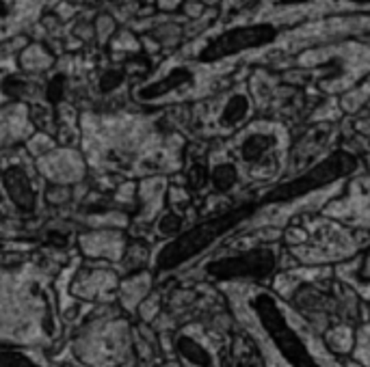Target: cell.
<instances>
[{
    "label": "cell",
    "instance_id": "obj_3",
    "mask_svg": "<svg viewBox=\"0 0 370 367\" xmlns=\"http://www.w3.org/2000/svg\"><path fill=\"white\" fill-rule=\"evenodd\" d=\"M5 190L18 210L31 212L35 207V190L31 186L29 175L22 169H9L5 173Z\"/></svg>",
    "mask_w": 370,
    "mask_h": 367
},
{
    "label": "cell",
    "instance_id": "obj_12",
    "mask_svg": "<svg viewBox=\"0 0 370 367\" xmlns=\"http://www.w3.org/2000/svg\"><path fill=\"white\" fill-rule=\"evenodd\" d=\"M7 16H9V7H7L5 0H0V22H3Z\"/></svg>",
    "mask_w": 370,
    "mask_h": 367
},
{
    "label": "cell",
    "instance_id": "obj_5",
    "mask_svg": "<svg viewBox=\"0 0 370 367\" xmlns=\"http://www.w3.org/2000/svg\"><path fill=\"white\" fill-rule=\"evenodd\" d=\"M251 113V100L247 93L243 91H234L232 95H228V100L221 106V113L216 117V125L221 130H232L236 125H241Z\"/></svg>",
    "mask_w": 370,
    "mask_h": 367
},
{
    "label": "cell",
    "instance_id": "obj_8",
    "mask_svg": "<svg viewBox=\"0 0 370 367\" xmlns=\"http://www.w3.org/2000/svg\"><path fill=\"white\" fill-rule=\"evenodd\" d=\"M121 81H124V73L117 71V69H111V71H106L104 76H102L100 89H102V91H113V89H117V87L121 85Z\"/></svg>",
    "mask_w": 370,
    "mask_h": 367
},
{
    "label": "cell",
    "instance_id": "obj_6",
    "mask_svg": "<svg viewBox=\"0 0 370 367\" xmlns=\"http://www.w3.org/2000/svg\"><path fill=\"white\" fill-rule=\"evenodd\" d=\"M210 177H212V184H214L216 190H230L239 180V167L232 160L216 162Z\"/></svg>",
    "mask_w": 370,
    "mask_h": 367
},
{
    "label": "cell",
    "instance_id": "obj_1",
    "mask_svg": "<svg viewBox=\"0 0 370 367\" xmlns=\"http://www.w3.org/2000/svg\"><path fill=\"white\" fill-rule=\"evenodd\" d=\"M281 35V29L273 22H251V24H241L234 26L226 33L214 37L201 52L199 61L201 63H216L230 56H239L243 52H254L260 48L271 46L277 37Z\"/></svg>",
    "mask_w": 370,
    "mask_h": 367
},
{
    "label": "cell",
    "instance_id": "obj_10",
    "mask_svg": "<svg viewBox=\"0 0 370 367\" xmlns=\"http://www.w3.org/2000/svg\"><path fill=\"white\" fill-rule=\"evenodd\" d=\"M180 229V218L176 214H167L163 220H161V232L163 234H174Z\"/></svg>",
    "mask_w": 370,
    "mask_h": 367
},
{
    "label": "cell",
    "instance_id": "obj_7",
    "mask_svg": "<svg viewBox=\"0 0 370 367\" xmlns=\"http://www.w3.org/2000/svg\"><path fill=\"white\" fill-rule=\"evenodd\" d=\"M0 367H39L29 354L18 350H3L0 352Z\"/></svg>",
    "mask_w": 370,
    "mask_h": 367
},
{
    "label": "cell",
    "instance_id": "obj_9",
    "mask_svg": "<svg viewBox=\"0 0 370 367\" xmlns=\"http://www.w3.org/2000/svg\"><path fill=\"white\" fill-rule=\"evenodd\" d=\"M331 341H334V346H336V350H346L349 346H351V333L346 331V329H338V331H334L331 333Z\"/></svg>",
    "mask_w": 370,
    "mask_h": 367
},
{
    "label": "cell",
    "instance_id": "obj_2",
    "mask_svg": "<svg viewBox=\"0 0 370 367\" xmlns=\"http://www.w3.org/2000/svg\"><path fill=\"white\" fill-rule=\"evenodd\" d=\"M279 132L266 125H254L245 130L236 140V156L254 175H273L279 165Z\"/></svg>",
    "mask_w": 370,
    "mask_h": 367
},
{
    "label": "cell",
    "instance_id": "obj_11",
    "mask_svg": "<svg viewBox=\"0 0 370 367\" xmlns=\"http://www.w3.org/2000/svg\"><path fill=\"white\" fill-rule=\"evenodd\" d=\"M63 76H56L52 83H50V89H48V98H52V100H59L61 95H63Z\"/></svg>",
    "mask_w": 370,
    "mask_h": 367
},
{
    "label": "cell",
    "instance_id": "obj_4",
    "mask_svg": "<svg viewBox=\"0 0 370 367\" xmlns=\"http://www.w3.org/2000/svg\"><path fill=\"white\" fill-rule=\"evenodd\" d=\"M193 83V73L186 69V67H178V69H171L165 78L152 83V85H147L143 87L136 95L141 100H147V102H152V100H161L165 95H169L171 91L176 89H182V87H189Z\"/></svg>",
    "mask_w": 370,
    "mask_h": 367
}]
</instances>
